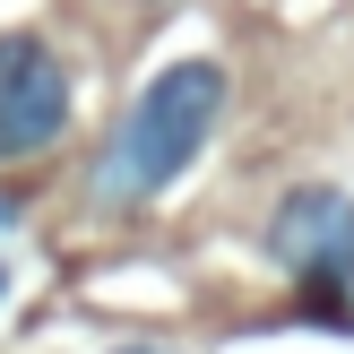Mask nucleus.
Masks as SVG:
<instances>
[{
	"instance_id": "f257e3e1",
	"label": "nucleus",
	"mask_w": 354,
	"mask_h": 354,
	"mask_svg": "<svg viewBox=\"0 0 354 354\" xmlns=\"http://www.w3.org/2000/svg\"><path fill=\"white\" fill-rule=\"evenodd\" d=\"M216 121H225V69H216V61H165V69L130 95L113 147H104L95 173H86L95 216H138V207H156V199L207 156Z\"/></svg>"
},
{
	"instance_id": "f03ea898",
	"label": "nucleus",
	"mask_w": 354,
	"mask_h": 354,
	"mask_svg": "<svg viewBox=\"0 0 354 354\" xmlns=\"http://www.w3.org/2000/svg\"><path fill=\"white\" fill-rule=\"evenodd\" d=\"M268 259L294 277V303L320 328H354V190L303 182L268 216Z\"/></svg>"
},
{
	"instance_id": "7ed1b4c3",
	"label": "nucleus",
	"mask_w": 354,
	"mask_h": 354,
	"mask_svg": "<svg viewBox=\"0 0 354 354\" xmlns=\"http://www.w3.org/2000/svg\"><path fill=\"white\" fill-rule=\"evenodd\" d=\"M69 113H78V86H69L61 52L44 35H0V165H35L69 138Z\"/></svg>"
},
{
	"instance_id": "20e7f679",
	"label": "nucleus",
	"mask_w": 354,
	"mask_h": 354,
	"mask_svg": "<svg viewBox=\"0 0 354 354\" xmlns=\"http://www.w3.org/2000/svg\"><path fill=\"white\" fill-rule=\"evenodd\" d=\"M0 225H17V199H9V190H0Z\"/></svg>"
},
{
	"instance_id": "39448f33",
	"label": "nucleus",
	"mask_w": 354,
	"mask_h": 354,
	"mask_svg": "<svg viewBox=\"0 0 354 354\" xmlns=\"http://www.w3.org/2000/svg\"><path fill=\"white\" fill-rule=\"evenodd\" d=\"M113 354H173V346H113Z\"/></svg>"
}]
</instances>
